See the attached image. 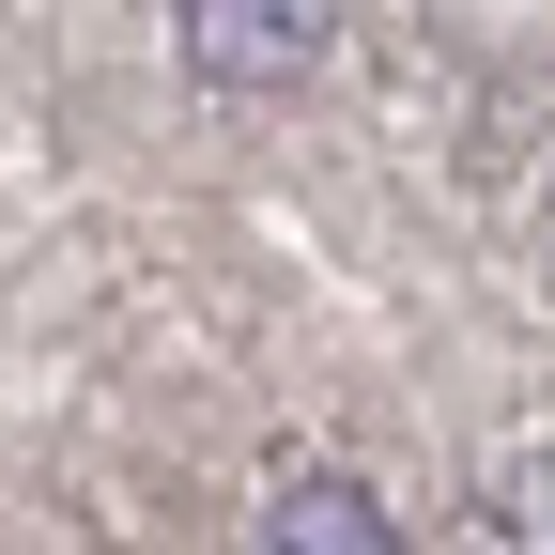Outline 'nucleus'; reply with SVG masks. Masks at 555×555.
Returning a JSON list of instances; mask_svg holds the SVG:
<instances>
[{
  "mask_svg": "<svg viewBox=\"0 0 555 555\" xmlns=\"http://www.w3.org/2000/svg\"><path fill=\"white\" fill-rule=\"evenodd\" d=\"M185 62L217 93H278L324 62V0H185Z\"/></svg>",
  "mask_w": 555,
  "mask_h": 555,
  "instance_id": "f257e3e1",
  "label": "nucleus"
},
{
  "mask_svg": "<svg viewBox=\"0 0 555 555\" xmlns=\"http://www.w3.org/2000/svg\"><path fill=\"white\" fill-rule=\"evenodd\" d=\"M247 555H401V540H386V509L356 494V478H294V494H262Z\"/></svg>",
  "mask_w": 555,
  "mask_h": 555,
  "instance_id": "f03ea898",
  "label": "nucleus"
}]
</instances>
